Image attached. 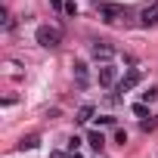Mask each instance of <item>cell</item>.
<instances>
[{
	"mask_svg": "<svg viewBox=\"0 0 158 158\" xmlns=\"http://www.w3.org/2000/svg\"><path fill=\"white\" fill-rule=\"evenodd\" d=\"M133 115H139V118H146V106L139 102V106H133Z\"/></svg>",
	"mask_w": 158,
	"mask_h": 158,
	"instance_id": "obj_13",
	"label": "cell"
},
{
	"mask_svg": "<svg viewBox=\"0 0 158 158\" xmlns=\"http://www.w3.org/2000/svg\"><path fill=\"white\" fill-rule=\"evenodd\" d=\"M87 143H90V146H93L96 152H102V146H106V139H102V133H90V136H87Z\"/></svg>",
	"mask_w": 158,
	"mask_h": 158,
	"instance_id": "obj_10",
	"label": "cell"
},
{
	"mask_svg": "<svg viewBox=\"0 0 158 158\" xmlns=\"http://www.w3.org/2000/svg\"><path fill=\"white\" fill-rule=\"evenodd\" d=\"M139 81H143V71H139V68H130V71L121 77V81H118V93H130Z\"/></svg>",
	"mask_w": 158,
	"mask_h": 158,
	"instance_id": "obj_4",
	"label": "cell"
},
{
	"mask_svg": "<svg viewBox=\"0 0 158 158\" xmlns=\"http://www.w3.org/2000/svg\"><path fill=\"white\" fill-rule=\"evenodd\" d=\"M50 158H71V155H62V152H53Z\"/></svg>",
	"mask_w": 158,
	"mask_h": 158,
	"instance_id": "obj_15",
	"label": "cell"
},
{
	"mask_svg": "<svg viewBox=\"0 0 158 158\" xmlns=\"http://www.w3.org/2000/svg\"><path fill=\"white\" fill-rule=\"evenodd\" d=\"M155 99H158V84H155V87H149V90L143 93V102H155Z\"/></svg>",
	"mask_w": 158,
	"mask_h": 158,
	"instance_id": "obj_11",
	"label": "cell"
},
{
	"mask_svg": "<svg viewBox=\"0 0 158 158\" xmlns=\"http://www.w3.org/2000/svg\"><path fill=\"white\" fill-rule=\"evenodd\" d=\"M99 19H102L106 25H118V22L124 19V6H118V3H106V6H99Z\"/></svg>",
	"mask_w": 158,
	"mask_h": 158,
	"instance_id": "obj_3",
	"label": "cell"
},
{
	"mask_svg": "<svg viewBox=\"0 0 158 158\" xmlns=\"http://www.w3.org/2000/svg\"><path fill=\"white\" fill-rule=\"evenodd\" d=\"M115 77H118V68H115L112 62H102V65H99V84H102V87H112Z\"/></svg>",
	"mask_w": 158,
	"mask_h": 158,
	"instance_id": "obj_5",
	"label": "cell"
},
{
	"mask_svg": "<svg viewBox=\"0 0 158 158\" xmlns=\"http://www.w3.org/2000/svg\"><path fill=\"white\" fill-rule=\"evenodd\" d=\"M59 40H62V34H59L56 28H50V25H40V28H37V44H40V47L56 50V47H59Z\"/></svg>",
	"mask_w": 158,
	"mask_h": 158,
	"instance_id": "obj_1",
	"label": "cell"
},
{
	"mask_svg": "<svg viewBox=\"0 0 158 158\" xmlns=\"http://www.w3.org/2000/svg\"><path fill=\"white\" fill-rule=\"evenodd\" d=\"M115 143H121V146H124V143H127V133H124V130H118V133H115Z\"/></svg>",
	"mask_w": 158,
	"mask_h": 158,
	"instance_id": "obj_14",
	"label": "cell"
},
{
	"mask_svg": "<svg viewBox=\"0 0 158 158\" xmlns=\"http://www.w3.org/2000/svg\"><path fill=\"white\" fill-rule=\"evenodd\" d=\"M74 81H77V87H87L90 84V74H87V65L84 62H74Z\"/></svg>",
	"mask_w": 158,
	"mask_h": 158,
	"instance_id": "obj_7",
	"label": "cell"
},
{
	"mask_svg": "<svg viewBox=\"0 0 158 158\" xmlns=\"http://www.w3.org/2000/svg\"><path fill=\"white\" fill-rule=\"evenodd\" d=\"M93 118V106H81V109H77V118L74 121H81V124H87Z\"/></svg>",
	"mask_w": 158,
	"mask_h": 158,
	"instance_id": "obj_8",
	"label": "cell"
},
{
	"mask_svg": "<svg viewBox=\"0 0 158 158\" xmlns=\"http://www.w3.org/2000/svg\"><path fill=\"white\" fill-rule=\"evenodd\" d=\"M155 127H158V121H155V118H149V121H143V130H155Z\"/></svg>",
	"mask_w": 158,
	"mask_h": 158,
	"instance_id": "obj_12",
	"label": "cell"
},
{
	"mask_svg": "<svg viewBox=\"0 0 158 158\" xmlns=\"http://www.w3.org/2000/svg\"><path fill=\"white\" fill-rule=\"evenodd\" d=\"M90 56H93L96 62H112V59H115V47H112L109 40H93V44H90Z\"/></svg>",
	"mask_w": 158,
	"mask_h": 158,
	"instance_id": "obj_2",
	"label": "cell"
},
{
	"mask_svg": "<svg viewBox=\"0 0 158 158\" xmlns=\"http://www.w3.org/2000/svg\"><path fill=\"white\" fill-rule=\"evenodd\" d=\"M37 143H40V136H37V133H31V136H25V139L19 143V149H22V152H25V149H37Z\"/></svg>",
	"mask_w": 158,
	"mask_h": 158,
	"instance_id": "obj_9",
	"label": "cell"
},
{
	"mask_svg": "<svg viewBox=\"0 0 158 158\" xmlns=\"http://www.w3.org/2000/svg\"><path fill=\"white\" fill-rule=\"evenodd\" d=\"M139 22H143L146 28H155V25H158V0H155V3H149V6L139 13Z\"/></svg>",
	"mask_w": 158,
	"mask_h": 158,
	"instance_id": "obj_6",
	"label": "cell"
}]
</instances>
